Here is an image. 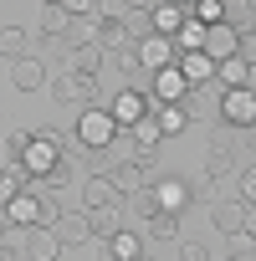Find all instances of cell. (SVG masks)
I'll return each mask as SVG.
<instances>
[{"instance_id": "cell-1", "label": "cell", "mask_w": 256, "mask_h": 261, "mask_svg": "<svg viewBox=\"0 0 256 261\" xmlns=\"http://www.w3.org/2000/svg\"><path fill=\"white\" fill-rule=\"evenodd\" d=\"M72 134H77V149H82V154H108L123 128L113 123L108 108H92V102H87V108L77 113V128H72Z\"/></svg>"}, {"instance_id": "cell-2", "label": "cell", "mask_w": 256, "mask_h": 261, "mask_svg": "<svg viewBox=\"0 0 256 261\" xmlns=\"http://www.w3.org/2000/svg\"><path fill=\"white\" fill-rule=\"evenodd\" d=\"M57 159H62V134L41 123L36 134H31V144H26V154H21V169H26V179H41Z\"/></svg>"}, {"instance_id": "cell-3", "label": "cell", "mask_w": 256, "mask_h": 261, "mask_svg": "<svg viewBox=\"0 0 256 261\" xmlns=\"http://www.w3.org/2000/svg\"><path fill=\"white\" fill-rule=\"evenodd\" d=\"M149 195H154V210H174V215H185V210H190V200H195V185L164 169V174H154V179H149Z\"/></svg>"}, {"instance_id": "cell-4", "label": "cell", "mask_w": 256, "mask_h": 261, "mask_svg": "<svg viewBox=\"0 0 256 261\" xmlns=\"http://www.w3.org/2000/svg\"><path fill=\"white\" fill-rule=\"evenodd\" d=\"M215 102H220V123L236 128V134L256 123V92H251V87H220Z\"/></svg>"}, {"instance_id": "cell-5", "label": "cell", "mask_w": 256, "mask_h": 261, "mask_svg": "<svg viewBox=\"0 0 256 261\" xmlns=\"http://www.w3.org/2000/svg\"><path fill=\"white\" fill-rule=\"evenodd\" d=\"M46 87H52L57 102H72V108H87V102L97 97V77H82V72H62V77H52Z\"/></svg>"}, {"instance_id": "cell-6", "label": "cell", "mask_w": 256, "mask_h": 261, "mask_svg": "<svg viewBox=\"0 0 256 261\" xmlns=\"http://www.w3.org/2000/svg\"><path fill=\"white\" fill-rule=\"evenodd\" d=\"M185 92H190V82H185V72L169 62V67H159V72H149V102L159 108V102H185Z\"/></svg>"}, {"instance_id": "cell-7", "label": "cell", "mask_w": 256, "mask_h": 261, "mask_svg": "<svg viewBox=\"0 0 256 261\" xmlns=\"http://www.w3.org/2000/svg\"><path fill=\"white\" fill-rule=\"evenodd\" d=\"M149 108H154V102H149L139 87H128V82H123V87L113 92V102H108V113H113V123H118V128H134Z\"/></svg>"}, {"instance_id": "cell-8", "label": "cell", "mask_w": 256, "mask_h": 261, "mask_svg": "<svg viewBox=\"0 0 256 261\" xmlns=\"http://www.w3.org/2000/svg\"><path fill=\"white\" fill-rule=\"evenodd\" d=\"M46 82H52V72H46V62H41L36 51H26V57L11 62V87H16V92H41Z\"/></svg>"}, {"instance_id": "cell-9", "label": "cell", "mask_w": 256, "mask_h": 261, "mask_svg": "<svg viewBox=\"0 0 256 261\" xmlns=\"http://www.w3.org/2000/svg\"><path fill=\"white\" fill-rule=\"evenodd\" d=\"M134 57H139V72H159V67H169L180 51H174V41L169 36H139V46H134Z\"/></svg>"}, {"instance_id": "cell-10", "label": "cell", "mask_w": 256, "mask_h": 261, "mask_svg": "<svg viewBox=\"0 0 256 261\" xmlns=\"http://www.w3.org/2000/svg\"><path fill=\"white\" fill-rule=\"evenodd\" d=\"M0 215H6V225H16V230H31V225H41V200H36V190L26 185L11 205H0Z\"/></svg>"}, {"instance_id": "cell-11", "label": "cell", "mask_w": 256, "mask_h": 261, "mask_svg": "<svg viewBox=\"0 0 256 261\" xmlns=\"http://www.w3.org/2000/svg\"><path fill=\"white\" fill-rule=\"evenodd\" d=\"M67 246L57 241V230L52 225H31L26 230V246H21V261H57Z\"/></svg>"}, {"instance_id": "cell-12", "label": "cell", "mask_w": 256, "mask_h": 261, "mask_svg": "<svg viewBox=\"0 0 256 261\" xmlns=\"http://www.w3.org/2000/svg\"><path fill=\"white\" fill-rule=\"evenodd\" d=\"M236 41H241V31L220 21V26H205V46H200V51H205V57H210V62L220 67L225 57H236Z\"/></svg>"}, {"instance_id": "cell-13", "label": "cell", "mask_w": 256, "mask_h": 261, "mask_svg": "<svg viewBox=\"0 0 256 261\" xmlns=\"http://www.w3.org/2000/svg\"><path fill=\"white\" fill-rule=\"evenodd\" d=\"M185 16H190V11H180L174 0H154V6H149V31H154V36H169V41H174V31L185 26Z\"/></svg>"}, {"instance_id": "cell-14", "label": "cell", "mask_w": 256, "mask_h": 261, "mask_svg": "<svg viewBox=\"0 0 256 261\" xmlns=\"http://www.w3.org/2000/svg\"><path fill=\"white\" fill-rule=\"evenodd\" d=\"M174 67L185 72V82H190V87H205V82H215V62H210L205 51H180V57H174Z\"/></svg>"}, {"instance_id": "cell-15", "label": "cell", "mask_w": 256, "mask_h": 261, "mask_svg": "<svg viewBox=\"0 0 256 261\" xmlns=\"http://www.w3.org/2000/svg\"><path fill=\"white\" fill-rule=\"evenodd\" d=\"M97 67H103V41H82V46H67V72L97 77Z\"/></svg>"}, {"instance_id": "cell-16", "label": "cell", "mask_w": 256, "mask_h": 261, "mask_svg": "<svg viewBox=\"0 0 256 261\" xmlns=\"http://www.w3.org/2000/svg\"><path fill=\"white\" fill-rule=\"evenodd\" d=\"M82 200H87V210H103V205H118L123 195H118V185L108 174H87L82 179Z\"/></svg>"}, {"instance_id": "cell-17", "label": "cell", "mask_w": 256, "mask_h": 261, "mask_svg": "<svg viewBox=\"0 0 256 261\" xmlns=\"http://www.w3.org/2000/svg\"><path fill=\"white\" fill-rule=\"evenodd\" d=\"M241 220H246V200H220V205L210 210V225H215L220 236H241Z\"/></svg>"}, {"instance_id": "cell-18", "label": "cell", "mask_w": 256, "mask_h": 261, "mask_svg": "<svg viewBox=\"0 0 256 261\" xmlns=\"http://www.w3.org/2000/svg\"><path fill=\"white\" fill-rule=\"evenodd\" d=\"M52 230H57L62 246H82V241H92V230H87V210H67Z\"/></svg>"}, {"instance_id": "cell-19", "label": "cell", "mask_w": 256, "mask_h": 261, "mask_svg": "<svg viewBox=\"0 0 256 261\" xmlns=\"http://www.w3.org/2000/svg\"><path fill=\"white\" fill-rule=\"evenodd\" d=\"M144 256V236L139 230H113L108 236V261H139Z\"/></svg>"}, {"instance_id": "cell-20", "label": "cell", "mask_w": 256, "mask_h": 261, "mask_svg": "<svg viewBox=\"0 0 256 261\" xmlns=\"http://www.w3.org/2000/svg\"><path fill=\"white\" fill-rule=\"evenodd\" d=\"M87 230H92L97 241H108L113 230H123V200H118V205H103V210H87Z\"/></svg>"}, {"instance_id": "cell-21", "label": "cell", "mask_w": 256, "mask_h": 261, "mask_svg": "<svg viewBox=\"0 0 256 261\" xmlns=\"http://www.w3.org/2000/svg\"><path fill=\"white\" fill-rule=\"evenodd\" d=\"M103 174L118 185V195H134V190H144V185H149V174H144L139 164H128V159H118V164H113V169H103Z\"/></svg>"}, {"instance_id": "cell-22", "label": "cell", "mask_w": 256, "mask_h": 261, "mask_svg": "<svg viewBox=\"0 0 256 261\" xmlns=\"http://www.w3.org/2000/svg\"><path fill=\"white\" fill-rule=\"evenodd\" d=\"M154 123H159L164 139H180L185 128H190V113H185L180 102H159V108H154Z\"/></svg>"}, {"instance_id": "cell-23", "label": "cell", "mask_w": 256, "mask_h": 261, "mask_svg": "<svg viewBox=\"0 0 256 261\" xmlns=\"http://www.w3.org/2000/svg\"><path fill=\"white\" fill-rule=\"evenodd\" d=\"M26 51H31V31H26V26H0V57L16 62V57H26Z\"/></svg>"}, {"instance_id": "cell-24", "label": "cell", "mask_w": 256, "mask_h": 261, "mask_svg": "<svg viewBox=\"0 0 256 261\" xmlns=\"http://www.w3.org/2000/svg\"><path fill=\"white\" fill-rule=\"evenodd\" d=\"M144 230H149L154 241H180V215H174V210H154V215L144 220Z\"/></svg>"}, {"instance_id": "cell-25", "label": "cell", "mask_w": 256, "mask_h": 261, "mask_svg": "<svg viewBox=\"0 0 256 261\" xmlns=\"http://www.w3.org/2000/svg\"><path fill=\"white\" fill-rule=\"evenodd\" d=\"M97 36H103V21H97V16H72L67 46H82V41H97Z\"/></svg>"}, {"instance_id": "cell-26", "label": "cell", "mask_w": 256, "mask_h": 261, "mask_svg": "<svg viewBox=\"0 0 256 261\" xmlns=\"http://www.w3.org/2000/svg\"><path fill=\"white\" fill-rule=\"evenodd\" d=\"M246 77H251V62H241V57H225L215 67V82L220 87H246Z\"/></svg>"}, {"instance_id": "cell-27", "label": "cell", "mask_w": 256, "mask_h": 261, "mask_svg": "<svg viewBox=\"0 0 256 261\" xmlns=\"http://www.w3.org/2000/svg\"><path fill=\"white\" fill-rule=\"evenodd\" d=\"M67 26H72V16H67L62 6H41V36L62 41V36H67Z\"/></svg>"}, {"instance_id": "cell-28", "label": "cell", "mask_w": 256, "mask_h": 261, "mask_svg": "<svg viewBox=\"0 0 256 261\" xmlns=\"http://www.w3.org/2000/svg\"><path fill=\"white\" fill-rule=\"evenodd\" d=\"M200 46H205V26L195 16H185V26L174 31V51H200Z\"/></svg>"}, {"instance_id": "cell-29", "label": "cell", "mask_w": 256, "mask_h": 261, "mask_svg": "<svg viewBox=\"0 0 256 261\" xmlns=\"http://www.w3.org/2000/svg\"><path fill=\"white\" fill-rule=\"evenodd\" d=\"M231 174H236V159H231V154H210V159H205V179H210L215 190H225Z\"/></svg>"}, {"instance_id": "cell-30", "label": "cell", "mask_w": 256, "mask_h": 261, "mask_svg": "<svg viewBox=\"0 0 256 261\" xmlns=\"http://www.w3.org/2000/svg\"><path fill=\"white\" fill-rule=\"evenodd\" d=\"M67 185H72V154L62 149V159L41 174V185H36V190H67Z\"/></svg>"}, {"instance_id": "cell-31", "label": "cell", "mask_w": 256, "mask_h": 261, "mask_svg": "<svg viewBox=\"0 0 256 261\" xmlns=\"http://www.w3.org/2000/svg\"><path fill=\"white\" fill-rule=\"evenodd\" d=\"M128 139H134L139 149H154V144L164 139V134H159V123H154V108H149V113H144V118H139L134 128H128Z\"/></svg>"}, {"instance_id": "cell-32", "label": "cell", "mask_w": 256, "mask_h": 261, "mask_svg": "<svg viewBox=\"0 0 256 261\" xmlns=\"http://www.w3.org/2000/svg\"><path fill=\"white\" fill-rule=\"evenodd\" d=\"M134 6H139V0H97V21L103 26H123Z\"/></svg>"}, {"instance_id": "cell-33", "label": "cell", "mask_w": 256, "mask_h": 261, "mask_svg": "<svg viewBox=\"0 0 256 261\" xmlns=\"http://www.w3.org/2000/svg\"><path fill=\"white\" fill-rule=\"evenodd\" d=\"M190 16H195L200 26H220V21H225V6H220V0H195Z\"/></svg>"}, {"instance_id": "cell-34", "label": "cell", "mask_w": 256, "mask_h": 261, "mask_svg": "<svg viewBox=\"0 0 256 261\" xmlns=\"http://www.w3.org/2000/svg\"><path fill=\"white\" fill-rule=\"evenodd\" d=\"M36 190V185H31ZM36 200H41V225H57L67 210H62V200H57V190H36Z\"/></svg>"}, {"instance_id": "cell-35", "label": "cell", "mask_w": 256, "mask_h": 261, "mask_svg": "<svg viewBox=\"0 0 256 261\" xmlns=\"http://www.w3.org/2000/svg\"><path fill=\"white\" fill-rule=\"evenodd\" d=\"M220 6H225V26H236V31H251V11H246V0H220Z\"/></svg>"}, {"instance_id": "cell-36", "label": "cell", "mask_w": 256, "mask_h": 261, "mask_svg": "<svg viewBox=\"0 0 256 261\" xmlns=\"http://www.w3.org/2000/svg\"><path fill=\"white\" fill-rule=\"evenodd\" d=\"M241 179H236V190H241V200L246 205H256V164H246V169H236Z\"/></svg>"}, {"instance_id": "cell-37", "label": "cell", "mask_w": 256, "mask_h": 261, "mask_svg": "<svg viewBox=\"0 0 256 261\" xmlns=\"http://www.w3.org/2000/svg\"><path fill=\"white\" fill-rule=\"evenodd\" d=\"M31 134H36V128H11V134H6V149H11V159H21V154H26Z\"/></svg>"}, {"instance_id": "cell-38", "label": "cell", "mask_w": 256, "mask_h": 261, "mask_svg": "<svg viewBox=\"0 0 256 261\" xmlns=\"http://www.w3.org/2000/svg\"><path fill=\"white\" fill-rule=\"evenodd\" d=\"M231 134H236V128H225V123H215V134H210V154H231V144H236Z\"/></svg>"}, {"instance_id": "cell-39", "label": "cell", "mask_w": 256, "mask_h": 261, "mask_svg": "<svg viewBox=\"0 0 256 261\" xmlns=\"http://www.w3.org/2000/svg\"><path fill=\"white\" fill-rule=\"evenodd\" d=\"M128 205H134V210H139V215L149 220V215H154V195H149V185H144V190H134V195H128Z\"/></svg>"}, {"instance_id": "cell-40", "label": "cell", "mask_w": 256, "mask_h": 261, "mask_svg": "<svg viewBox=\"0 0 256 261\" xmlns=\"http://www.w3.org/2000/svg\"><path fill=\"white\" fill-rule=\"evenodd\" d=\"M236 57L256 67V31H241V41H236Z\"/></svg>"}, {"instance_id": "cell-41", "label": "cell", "mask_w": 256, "mask_h": 261, "mask_svg": "<svg viewBox=\"0 0 256 261\" xmlns=\"http://www.w3.org/2000/svg\"><path fill=\"white\" fill-rule=\"evenodd\" d=\"M180 261H210V251L200 241H180Z\"/></svg>"}, {"instance_id": "cell-42", "label": "cell", "mask_w": 256, "mask_h": 261, "mask_svg": "<svg viewBox=\"0 0 256 261\" xmlns=\"http://www.w3.org/2000/svg\"><path fill=\"white\" fill-rule=\"evenodd\" d=\"M67 16H97V0H62Z\"/></svg>"}, {"instance_id": "cell-43", "label": "cell", "mask_w": 256, "mask_h": 261, "mask_svg": "<svg viewBox=\"0 0 256 261\" xmlns=\"http://www.w3.org/2000/svg\"><path fill=\"white\" fill-rule=\"evenodd\" d=\"M118 72H123V82L139 77V57H134V51H118Z\"/></svg>"}, {"instance_id": "cell-44", "label": "cell", "mask_w": 256, "mask_h": 261, "mask_svg": "<svg viewBox=\"0 0 256 261\" xmlns=\"http://www.w3.org/2000/svg\"><path fill=\"white\" fill-rule=\"evenodd\" d=\"M231 256L236 261H251V236H231Z\"/></svg>"}, {"instance_id": "cell-45", "label": "cell", "mask_w": 256, "mask_h": 261, "mask_svg": "<svg viewBox=\"0 0 256 261\" xmlns=\"http://www.w3.org/2000/svg\"><path fill=\"white\" fill-rule=\"evenodd\" d=\"M241 236H251V241H256V205H246V220H241Z\"/></svg>"}, {"instance_id": "cell-46", "label": "cell", "mask_w": 256, "mask_h": 261, "mask_svg": "<svg viewBox=\"0 0 256 261\" xmlns=\"http://www.w3.org/2000/svg\"><path fill=\"white\" fill-rule=\"evenodd\" d=\"M0 261H21V251H11L6 241H0Z\"/></svg>"}, {"instance_id": "cell-47", "label": "cell", "mask_w": 256, "mask_h": 261, "mask_svg": "<svg viewBox=\"0 0 256 261\" xmlns=\"http://www.w3.org/2000/svg\"><path fill=\"white\" fill-rule=\"evenodd\" d=\"M241 134H246V149L256 154V123H251V128H241Z\"/></svg>"}, {"instance_id": "cell-48", "label": "cell", "mask_w": 256, "mask_h": 261, "mask_svg": "<svg viewBox=\"0 0 256 261\" xmlns=\"http://www.w3.org/2000/svg\"><path fill=\"white\" fill-rule=\"evenodd\" d=\"M246 87H251V92H256V67H251V77H246Z\"/></svg>"}, {"instance_id": "cell-49", "label": "cell", "mask_w": 256, "mask_h": 261, "mask_svg": "<svg viewBox=\"0 0 256 261\" xmlns=\"http://www.w3.org/2000/svg\"><path fill=\"white\" fill-rule=\"evenodd\" d=\"M174 6H180V11H190V6H195V0H174Z\"/></svg>"}, {"instance_id": "cell-50", "label": "cell", "mask_w": 256, "mask_h": 261, "mask_svg": "<svg viewBox=\"0 0 256 261\" xmlns=\"http://www.w3.org/2000/svg\"><path fill=\"white\" fill-rule=\"evenodd\" d=\"M0 241H6V215H0Z\"/></svg>"}, {"instance_id": "cell-51", "label": "cell", "mask_w": 256, "mask_h": 261, "mask_svg": "<svg viewBox=\"0 0 256 261\" xmlns=\"http://www.w3.org/2000/svg\"><path fill=\"white\" fill-rule=\"evenodd\" d=\"M246 11H251V16H256V0H246Z\"/></svg>"}, {"instance_id": "cell-52", "label": "cell", "mask_w": 256, "mask_h": 261, "mask_svg": "<svg viewBox=\"0 0 256 261\" xmlns=\"http://www.w3.org/2000/svg\"><path fill=\"white\" fill-rule=\"evenodd\" d=\"M210 261H236V256H210Z\"/></svg>"}, {"instance_id": "cell-53", "label": "cell", "mask_w": 256, "mask_h": 261, "mask_svg": "<svg viewBox=\"0 0 256 261\" xmlns=\"http://www.w3.org/2000/svg\"><path fill=\"white\" fill-rule=\"evenodd\" d=\"M41 6H62V0H41Z\"/></svg>"}, {"instance_id": "cell-54", "label": "cell", "mask_w": 256, "mask_h": 261, "mask_svg": "<svg viewBox=\"0 0 256 261\" xmlns=\"http://www.w3.org/2000/svg\"><path fill=\"white\" fill-rule=\"evenodd\" d=\"M139 261H154V256H139Z\"/></svg>"}]
</instances>
